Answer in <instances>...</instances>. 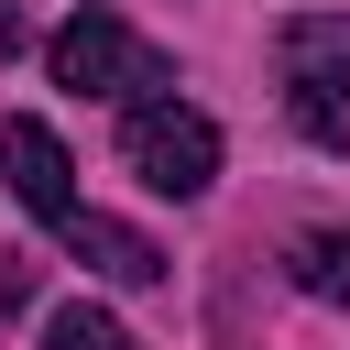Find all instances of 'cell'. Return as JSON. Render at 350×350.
Wrapping results in <instances>:
<instances>
[{
    "label": "cell",
    "mask_w": 350,
    "mask_h": 350,
    "mask_svg": "<svg viewBox=\"0 0 350 350\" xmlns=\"http://www.w3.org/2000/svg\"><path fill=\"white\" fill-rule=\"evenodd\" d=\"M44 350H131V328H120L109 306H55V328H44Z\"/></svg>",
    "instance_id": "obj_7"
},
{
    "label": "cell",
    "mask_w": 350,
    "mask_h": 350,
    "mask_svg": "<svg viewBox=\"0 0 350 350\" xmlns=\"http://www.w3.org/2000/svg\"><path fill=\"white\" fill-rule=\"evenodd\" d=\"M22 306H33V262H11V252H0V317H22Z\"/></svg>",
    "instance_id": "obj_8"
},
{
    "label": "cell",
    "mask_w": 350,
    "mask_h": 350,
    "mask_svg": "<svg viewBox=\"0 0 350 350\" xmlns=\"http://www.w3.org/2000/svg\"><path fill=\"white\" fill-rule=\"evenodd\" d=\"M273 66H284V98H295V131L306 142H350V11H295L273 33Z\"/></svg>",
    "instance_id": "obj_2"
},
{
    "label": "cell",
    "mask_w": 350,
    "mask_h": 350,
    "mask_svg": "<svg viewBox=\"0 0 350 350\" xmlns=\"http://www.w3.org/2000/svg\"><path fill=\"white\" fill-rule=\"evenodd\" d=\"M284 273H295V284H306L317 306H350V230H295Z\"/></svg>",
    "instance_id": "obj_6"
},
{
    "label": "cell",
    "mask_w": 350,
    "mask_h": 350,
    "mask_svg": "<svg viewBox=\"0 0 350 350\" xmlns=\"http://www.w3.org/2000/svg\"><path fill=\"white\" fill-rule=\"evenodd\" d=\"M120 164H131L153 197H208V175H219V120L186 109V98H153V109L120 120Z\"/></svg>",
    "instance_id": "obj_3"
},
{
    "label": "cell",
    "mask_w": 350,
    "mask_h": 350,
    "mask_svg": "<svg viewBox=\"0 0 350 350\" xmlns=\"http://www.w3.org/2000/svg\"><path fill=\"white\" fill-rule=\"evenodd\" d=\"M66 252H77L88 273H109V284H164V252H153L142 230L98 219V208H77V219H66Z\"/></svg>",
    "instance_id": "obj_5"
},
{
    "label": "cell",
    "mask_w": 350,
    "mask_h": 350,
    "mask_svg": "<svg viewBox=\"0 0 350 350\" xmlns=\"http://www.w3.org/2000/svg\"><path fill=\"white\" fill-rule=\"evenodd\" d=\"M0 175H11V197L33 208V219H77V164H66V142L44 131V120H0Z\"/></svg>",
    "instance_id": "obj_4"
},
{
    "label": "cell",
    "mask_w": 350,
    "mask_h": 350,
    "mask_svg": "<svg viewBox=\"0 0 350 350\" xmlns=\"http://www.w3.org/2000/svg\"><path fill=\"white\" fill-rule=\"evenodd\" d=\"M44 66H55V88H77V98H131V109H153V98H175V77H164V55L131 33V22H109V11H77L55 44H44Z\"/></svg>",
    "instance_id": "obj_1"
}]
</instances>
